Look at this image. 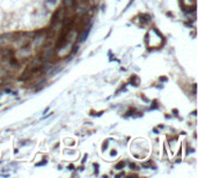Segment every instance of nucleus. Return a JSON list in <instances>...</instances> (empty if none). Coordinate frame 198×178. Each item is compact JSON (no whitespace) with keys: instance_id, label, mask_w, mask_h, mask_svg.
Listing matches in <instances>:
<instances>
[{"instance_id":"1","label":"nucleus","mask_w":198,"mask_h":178,"mask_svg":"<svg viewBox=\"0 0 198 178\" xmlns=\"http://www.w3.org/2000/svg\"><path fill=\"white\" fill-rule=\"evenodd\" d=\"M43 39H44V37L43 36H41V37H37V38H35L34 39V46H36V48H38L42 43H43Z\"/></svg>"},{"instance_id":"2","label":"nucleus","mask_w":198,"mask_h":178,"mask_svg":"<svg viewBox=\"0 0 198 178\" xmlns=\"http://www.w3.org/2000/svg\"><path fill=\"white\" fill-rule=\"evenodd\" d=\"M20 55H21L22 57H27V56H30V55H31V51H30L28 48H23V49L20 51Z\"/></svg>"},{"instance_id":"3","label":"nucleus","mask_w":198,"mask_h":178,"mask_svg":"<svg viewBox=\"0 0 198 178\" xmlns=\"http://www.w3.org/2000/svg\"><path fill=\"white\" fill-rule=\"evenodd\" d=\"M88 32H89V30H88V29H86V30L84 31V34H82V35L80 36V38H79V39H80V42H84V41L86 39V37L88 36Z\"/></svg>"},{"instance_id":"4","label":"nucleus","mask_w":198,"mask_h":178,"mask_svg":"<svg viewBox=\"0 0 198 178\" xmlns=\"http://www.w3.org/2000/svg\"><path fill=\"white\" fill-rule=\"evenodd\" d=\"M73 5H74L73 0H65V6L66 7H72Z\"/></svg>"},{"instance_id":"5","label":"nucleus","mask_w":198,"mask_h":178,"mask_svg":"<svg viewBox=\"0 0 198 178\" xmlns=\"http://www.w3.org/2000/svg\"><path fill=\"white\" fill-rule=\"evenodd\" d=\"M131 82H132V83H134V85H138V83H139V80H138V79H137V77L134 75V77L131 79Z\"/></svg>"},{"instance_id":"6","label":"nucleus","mask_w":198,"mask_h":178,"mask_svg":"<svg viewBox=\"0 0 198 178\" xmlns=\"http://www.w3.org/2000/svg\"><path fill=\"white\" fill-rule=\"evenodd\" d=\"M124 164H125V163H124V162H120V163H118V164H117V166H116V169H119V168H122V167H123V166H124Z\"/></svg>"}]
</instances>
